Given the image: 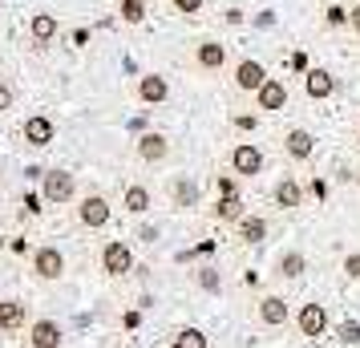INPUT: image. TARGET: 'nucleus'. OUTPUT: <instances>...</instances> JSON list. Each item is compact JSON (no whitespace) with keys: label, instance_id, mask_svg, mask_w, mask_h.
Wrapping results in <instances>:
<instances>
[{"label":"nucleus","instance_id":"obj_18","mask_svg":"<svg viewBox=\"0 0 360 348\" xmlns=\"http://www.w3.org/2000/svg\"><path fill=\"white\" fill-rule=\"evenodd\" d=\"M25 299H0V332H20L25 328Z\"/></svg>","mask_w":360,"mask_h":348},{"label":"nucleus","instance_id":"obj_33","mask_svg":"<svg viewBox=\"0 0 360 348\" xmlns=\"http://www.w3.org/2000/svg\"><path fill=\"white\" fill-rule=\"evenodd\" d=\"M13 101H17V94H13V85H8L4 77H0V114H4V110H13Z\"/></svg>","mask_w":360,"mask_h":348},{"label":"nucleus","instance_id":"obj_41","mask_svg":"<svg viewBox=\"0 0 360 348\" xmlns=\"http://www.w3.org/2000/svg\"><path fill=\"white\" fill-rule=\"evenodd\" d=\"M126 348H138V344H126Z\"/></svg>","mask_w":360,"mask_h":348},{"label":"nucleus","instance_id":"obj_35","mask_svg":"<svg viewBox=\"0 0 360 348\" xmlns=\"http://www.w3.org/2000/svg\"><path fill=\"white\" fill-rule=\"evenodd\" d=\"M255 122H259V117H251V114H239V117H235V130H255Z\"/></svg>","mask_w":360,"mask_h":348},{"label":"nucleus","instance_id":"obj_2","mask_svg":"<svg viewBox=\"0 0 360 348\" xmlns=\"http://www.w3.org/2000/svg\"><path fill=\"white\" fill-rule=\"evenodd\" d=\"M101 271L105 276H130L134 271V251H130V243H122V239H110L105 247H101Z\"/></svg>","mask_w":360,"mask_h":348},{"label":"nucleus","instance_id":"obj_7","mask_svg":"<svg viewBox=\"0 0 360 348\" xmlns=\"http://www.w3.org/2000/svg\"><path fill=\"white\" fill-rule=\"evenodd\" d=\"M231 170H235L239 179L259 174V170H263V150L255 146V142H239V146L231 150Z\"/></svg>","mask_w":360,"mask_h":348},{"label":"nucleus","instance_id":"obj_34","mask_svg":"<svg viewBox=\"0 0 360 348\" xmlns=\"http://www.w3.org/2000/svg\"><path fill=\"white\" fill-rule=\"evenodd\" d=\"M328 191H332V186H328L324 179H311V195H316V199H320V202L328 199Z\"/></svg>","mask_w":360,"mask_h":348},{"label":"nucleus","instance_id":"obj_30","mask_svg":"<svg viewBox=\"0 0 360 348\" xmlns=\"http://www.w3.org/2000/svg\"><path fill=\"white\" fill-rule=\"evenodd\" d=\"M324 17H328V25H332V29H344V25H348V8H344V4H328Z\"/></svg>","mask_w":360,"mask_h":348},{"label":"nucleus","instance_id":"obj_23","mask_svg":"<svg viewBox=\"0 0 360 348\" xmlns=\"http://www.w3.org/2000/svg\"><path fill=\"white\" fill-rule=\"evenodd\" d=\"M239 239H243V243H251V247H255V243H263V239H267V219L243 215V219H239Z\"/></svg>","mask_w":360,"mask_h":348},{"label":"nucleus","instance_id":"obj_11","mask_svg":"<svg viewBox=\"0 0 360 348\" xmlns=\"http://www.w3.org/2000/svg\"><path fill=\"white\" fill-rule=\"evenodd\" d=\"M263 82H267V69H263V61H255V57H243V61L235 65V85H239L243 94H259Z\"/></svg>","mask_w":360,"mask_h":348},{"label":"nucleus","instance_id":"obj_38","mask_svg":"<svg viewBox=\"0 0 360 348\" xmlns=\"http://www.w3.org/2000/svg\"><path fill=\"white\" fill-rule=\"evenodd\" d=\"M122 324H126V328H138V324H142V316H138V312H126V316H122Z\"/></svg>","mask_w":360,"mask_h":348},{"label":"nucleus","instance_id":"obj_10","mask_svg":"<svg viewBox=\"0 0 360 348\" xmlns=\"http://www.w3.org/2000/svg\"><path fill=\"white\" fill-rule=\"evenodd\" d=\"M255 105H259L263 114L288 110V85L279 82V77H267V82L259 85V94H255Z\"/></svg>","mask_w":360,"mask_h":348},{"label":"nucleus","instance_id":"obj_29","mask_svg":"<svg viewBox=\"0 0 360 348\" xmlns=\"http://www.w3.org/2000/svg\"><path fill=\"white\" fill-rule=\"evenodd\" d=\"M198 288H202V292H219V288H223L219 271H214V267H202V271H198Z\"/></svg>","mask_w":360,"mask_h":348},{"label":"nucleus","instance_id":"obj_9","mask_svg":"<svg viewBox=\"0 0 360 348\" xmlns=\"http://www.w3.org/2000/svg\"><path fill=\"white\" fill-rule=\"evenodd\" d=\"M195 65L202 69V73H219V69L227 65V45H223V41H198Z\"/></svg>","mask_w":360,"mask_h":348},{"label":"nucleus","instance_id":"obj_1","mask_svg":"<svg viewBox=\"0 0 360 348\" xmlns=\"http://www.w3.org/2000/svg\"><path fill=\"white\" fill-rule=\"evenodd\" d=\"M77 195V179L69 174V170H45V179H41V199L53 202V207H65L73 202Z\"/></svg>","mask_w":360,"mask_h":348},{"label":"nucleus","instance_id":"obj_17","mask_svg":"<svg viewBox=\"0 0 360 348\" xmlns=\"http://www.w3.org/2000/svg\"><path fill=\"white\" fill-rule=\"evenodd\" d=\"M304 89H308L311 101H324V98L336 94V77H332L328 69H308V73H304Z\"/></svg>","mask_w":360,"mask_h":348},{"label":"nucleus","instance_id":"obj_26","mask_svg":"<svg viewBox=\"0 0 360 348\" xmlns=\"http://www.w3.org/2000/svg\"><path fill=\"white\" fill-rule=\"evenodd\" d=\"M117 17L126 20V25H142L146 20V0H122L117 4Z\"/></svg>","mask_w":360,"mask_h":348},{"label":"nucleus","instance_id":"obj_22","mask_svg":"<svg viewBox=\"0 0 360 348\" xmlns=\"http://www.w3.org/2000/svg\"><path fill=\"white\" fill-rule=\"evenodd\" d=\"M276 271L283 280H300L304 271H308V259H304V251H283L276 259Z\"/></svg>","mask_w":360,"mask_h":348},{"label":"nucleus","instance_id":"obj_12","mask_svg":"<svg viewBox=\"0 0 360 348\" xmlns=\"http://www.w3.org/2000/svg\"><path fill=\"white\" fill-rule=\"evenodd\" d=\"M166 98H170V82L162 73H142L138 77V101L142 105H162Z\"/></svg>","mask_w":360,"mask_h":348},{"label":"nucleus","instance_id":"obj_6","mask_svg":"<svg viewBox=\"0 0 360 348\" xmlns=\"http://www.w3.org/2000/svg\"><path fill=\"white\" fill-rule=\"evenodd\" d=\"M295 328H300V336H308V340H320L328 332V308L324 304H304L295 312Z\"/></svg>","mask_w":360,"mask_h":348},{"label":"nucleus","instance_id":"obj_5","mask_svg":"<svg viewBox=\"0 0 360 348\" xmlns=\"http://www.w3.org/2000/svg\"><path fill=\"white\" fill-rule=\"evenodd\" d=\"M25 146H33V150H45L57 142V126H53V117L49 114H33V117H25Z\"/></svg>","mask_w":360,"mask_h":348},{"label":"nucleus","instance_id":"obj_16","mask_svg":"<svg viewBox=\"0 0 360 348\" xmlns=\"http://www.w3.org/2000/svg\"><path fill=\"white\" fill-rule=\"evenodd\" d=\"M29 37H33L37 49L53 45V41H57V17H53V13H33V17H29Z\"/></svg>","mask_w":360,"mask_h":348},{"label":"nucleus","instance_id":"obj_20","mask_svg":"<svg viewBox=\"0 0 360 348\" xmlns=\"http://www.w3.org/2000/svg\"><path fill=\"white\" fill-rule=\"evenodd\" d=\"M170 202H174L179 211L198 207V183L195 179H170Z\"/></svg>","mask_w":360,"mask_h":348},{"label":"nucleus","instance_id":"obj_15","mask_svg":"<svg viewBox=\"0 0 360 348\" xmlns=\"http://www.w3.org/2000/svg\"><path fill=\"white\" fill-rule=\"evenodd\" d=\"M166 154H170V142H166V134L146 130L142 138H138V158H142V162L158 166V162H166Z\"/></svg>","mask_w":360,"mask_h":348},{"label":"nucleus","instance_id":"obj_36","mask_svg":"<svg viewBox=\"0 0 360 348\" xmlns=\"http://www.w3.org/2000/svg\"><path fill=\"white\" fill-rule=\"evenodd\" d=\"M292 69L295 73H308V57L304 53H292Z\"/></svg>","mask_w":360,"mask_h":348},{"label":"nucleus","instance_id":"obj_27","mask_svg":"<svg viewBox=\"0 0 360 348\" xmlns=\"http://www.w3.org/2000/svg\"><path fill=\"white\" fill-rule=\"evenodd\" d=\"M336 340H340V344H360V320H340V324H336Z\"/></svg>","mask_w":360,"mask_h":348},{"label":"nucleus","instance_id":"obj_3","mask_svg":"<svg viewBox=\"0 0 360 348\" xmlns=\"http://www.w3.org/2000/svg\"><path fill=\"white\" fill-rule=\"evenodd\" d=\"M33 276L37 280H61L65 276V255H61V247H53V243H45V247H37L33 251Z\"/></svg>","mask_w":360,"mask_h":348},{"label":"nucleus","instance_id":"obj_14","mask_svg":"<svg viewBox=\"0 0 360 348\" xmlns=\"http://www.w3.org/2000/svg\"><path fill=\"white\" fill-rule=\"evenodd\" d=\"M288 320H292V308H288L283 296H263L259 299V324L263 328H283Z\"/></svg>","mask_w":360,"mask_h":348},{"label":"nucleus","instance_id":"obj_4","mask_svg":"<svg viewBox=\"0 0 360 348\" xmlns=\"http://www.w3.org/2000/svg\"><path fill=\"white\" fill-rule=\"evenodd\" d=\"M110 202H105V195H85L82 202H77V223L82 227H89V231H101L105 223H110Z\"/></svg>","mask_w":360,"mask_h":348},{"label":"nucleus","instance_id":"obj_19","mask_svg":"<svg viewBox=\"0 0 360 348\" xmlns=\"http://www.w3.org/2000/svg\"><path fill=\"white\" fill-rule=\"evenodd\" d=\"M271 199H276V207H283V211H295V207L304 202V186L295 183L292 174H288V179H279V183H276Z\"/></svg>","mask_w":360,"mask_h":348},{"label":"nucleus","instance_id":"obj_8","mask_svg":"<svg viewBox=\"0 0 360 348\" xmlns=\"http://www.w3.org/2000/svg\"><path fill=\"white\" fill-rule=\"evenodd\" d=\"M61 344H65V332H61L57 320L41 316V320L29 324V348H61Z\"/></svg>","mask_w":360,"mask_h":348},{"label":"nucleus","instance_id":"obj_39","mask_svg":"<svg viewBox=\"0 0 360 348\" xmlns=\"http://www.w3.org/2000/svg\"><path fill=\"white\" fill-rule=\"evenodd\" d=\"M348 25L360 33V4H356V8H348Z\"/></svg>","mask_w":360,"mask_h":348},{"label":"nucleus","instance_id":"obj_24","mask_svg":"<svg viewBox=\"0 0 360 348\" xmlns=\"http://www.w3.org/2000/svg\"><path fill=\"white\" fill-rule=\"evenodd\" d=\"M214 219H219V223H239V219L247 215L243 211V199H239V195H227V199H219L214 202V211H211Z\"/></svg>","mask_w":360,"mask_h":348},{"label":"nucleus","instance_id":"obj_13","mask_svg":"<svg viewBox=\"0 0 360 348\" xmlns=\"http://www.w3.org/2000/svg\"><path fill=\"white\" fill-rule=\"evenodd\" d=\"M283 150H288L292 162H308L311 154H316V134L304 130V126H295V130H288V138H283Z\"/></svg>","mask_w":360,"mask_h":348},{"label":"nucleus","instance_id":"obj_31","mask_svg":"<svg viewBox=\"0 0 360 348\" xmlns=\"http://www.w3.org/2000/svg\"><path fill=\"white\" fill-rule=\"evenodd\" d=\"M170 8H174L179 17H198V13H202V0H170Z\"/></svg>","mask_w":360,"mask_h":348},{"label":"nucleus","instance_id":"obj_40","mask_svg":"<svg viewBox=\"0 0 360 348\" xmlns=\"http://www.w3.org/2000/svg\"><path fill=\"white\" fill-rule=\"evenodd\" d=\"M356 186H360V170H356Z\"/></svg>","mask_w":360,"mask_h":348},{"label":"nucleus","instance_id":"obj_37","mask_svg":"<svg viewBox=\"0 0 360 348\" xmlns=\"http://www.w3.org/2000/svg\"><path fill=\"white\" fill-rule=\"evenodd\" d=\"M25 211H29V215H41V199H37V195H25Z\"/></svg>","mask_w":360,"mask_h":348},{"label":"nucleus","instance_id":"obj_21","mask_svg":"<svg viewBox=\"0 0 360 348\" xmlns=\"http://www.w3.org/2000/svg\"><path fill=\"white\" fill-rule=\"evenodd\" d=\"M150 202H154V199H150V191L142 183H130V186H126V195H122V207H126L130 215H146Z\"/></svg>","mask_w":360,"mask_h":348},{"label":"nucleus","instance_id":"obj_28","mask_svg":"<svg viewBox=\"0 0 360 348\" xmlns=\"http://www.w3.org/2000/svg\"><path fill=\"white\" fill-rule=\"evenodd\" d=\"M214 191H219V199L239 195V179H235V174H219V179H214Z\"/></svg>","mask_w":360,"mask_h":348},{"label":"nucleus","instance_id":"obj_25","mask_svg":"<svg viewBox=\"0 0 360 348\" xmlns=\"http://www.w3.org/2000/svg\"><path fill=\"white\" fill-rule=\"evenodd\" d=\"M170 348H211V340H207L202 328H182V332H174Z\"/></svg>","mask_w":360,"mask_h":348},{"label":"nucleus","instance_id":"obj_32","mask_svg":"<svg viewBox=\"0 0 360 348\" xmlns=\"http://www.w3.org/2000/svg\"><path fill=\"white\" fill-rule=\"evenodd\" d=\"M344 276H348V280H360V251L344 255Z\"/></svg>","mask_w":360,"mask_h":348}]
</instances>
